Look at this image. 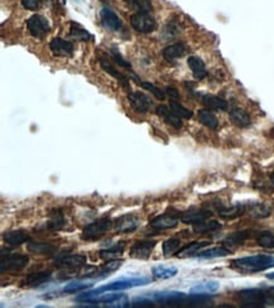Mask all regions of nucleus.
Listing matches in <instances>:
<instances>
[{
    "mask_svg": "<svg viewBox=\"0 0 274 308\" xmlns=\"http://www.w3.org/2000/svg\"><path fill=\"white\" fill-rule=\"evenodd\" d=\"M186 53V46L184 43H174L171 46H167L163 49V57L164 60L173 62L177 58H181Z\"/></svg>",
    "mask_w": 274,
    "mask_h": 308,
    "instance_id": "obj_23",
    "label": "nucleus"
},
{
    "mask_svg": "<svg viewBox=\"0 0 274 308\" xmlns=\"http://www.w3.org/2000/svg\"><path fill=\"white\" fill-rule=\"evenodd\" d=\"M246 206H244V204H236V206H233V208H229V209H225V208H221L219 209V214H220L221 218L224 219H235L238 218V216L243 215L244 213L246 211Z\"/></svg>",
    "mask_w": 274,
    "mask_h": 308,
    "instance_id": "obj_35",
    "label": "nucleus"
},
{
    "mask_svg": "<svg viewBox=\"0 0 274 308\" xmlns=\"http://www.w3.org/2000/svg\"><path fill=\"white\" fill-rule=\"evenodd\" d=\"M229 115H230L231 122L240 128L249 127L251 123L250 117H249L248 113H246L245 110L240 109V108H233V109L229 112Z\"/></svg>",
    "mask_w": 274,
    "mask_h": 308,
    "instance_id": "obj_25",
    "label": "nucleus"
},
{
    "mask_svg": "<svg viewBox=\"0 0 274 308\" xmlns=\"http://www.w3.org/2000/svg\"><path fill=\"white\" fill-rule=\"evenodd\" d=\"M128 8L135 13H150L153 11V4L150 0H124Z\"/></svg>",
    "mask_w": 274,
    "mask_h": 308,
    "instance_id": "obj_33",
    "label": "nucleus"
},
{
    "mask_svg": "<svg viewBox=\"0 0 274 308\" xmlns=\"http://www.w3.org/2000/svg\"><path fill=\"white\" fill-rule=\"evenodd\" d=\"M93 287V283H83V282H72L68 283L65 285V288L62 289L63 293H67V294H72V293H78L81 290L88 289V288Z\"/></svg>",
    "mask_w": 274,
    "mask_h": 308,
    "instance_id": "obj_42",
    "label": "nucleus"
},
{
    "mask_svg": "<svg viewBox=\"0 0 274 308\" xmlns=\"http://www.w3.org/2000/svg\"><path fill=\"white\" fill-rule=\"evenodd\" d=\"M179 219L172 214H163V215L157 216L150 221V226L154 228L155 230H168L173 229L178 225Z\"/></svg>",
    "mask_w": 274,
    "mask_h": 308,
    "instance_id": "obj_15",
    "label": "nucleus"
},
{
    "mask_svg": "<svg viewBox=\"0 0 274 308\" xmlns=\"http://www.w3.org/2000/svg\"><path fill=\"white\" fill-rule=\"evenodd\" d=\"M99 62H100L101 68H103V70L105 71L106 73H109V75L113 76L115 80L119 81V83L123 86V88H125V90H128V91L130 90L129 78H128L127 76L123 75V73H120L119 71H117V68H115L114 66L112 65V63L109 62V60H106V58H104V57H100ZM129 92H130V91H129Z\"/></svg>",
    "mask_w": 274,
    "mask_h": 308,
    "instance_id": "obj_16",
    "label": "nucleus"
},
{
    "mask_svg": "<svg viewBox=\"0 0 274 308\" xmlns=\"http://www.w3.org/2000/svg\"><path fill=\"white\" fill-rule=\"evenodd\" d=\"M3 239L7 245L12 246V248H17V246L29 241V235L23 230H13L4 234Z\"/></svg>",
    "mask_w": 274,
    "mask_h": 308,
    "instance_id": "obj_18",
    "label": "nucleus"
},
{
    "mask_svg": "<svg viewBox=\"0 0 274 308\" xmlns=\"http://www.w3.org/2000/svg\"><path fill=\"white\" fill-rule=\"evenodd\" d=\"M209 241H194V243H190L189 245H186L185 248L179 249L178 255L179 256H194L195 254L199 253L202 248L209 245Z\"/></svg>",
    "mask_w": 274,
    "mask_h": 308,
    "instance_id": "obj_36",
    "label": "nucleus"
},
{
    "mask_svg": "<svg viewBox=\"0 0 274 308\" xmlns=\"http://www.w3.org/2000/svg\"><path fill=\"white\" fill-rule=\"evenodd\" d=\"M181 249V241L176 238H171L162 244V250L164 256H169L174 253H178Z\"/></svg>",
    "mask_w": 274,
    "mask_h": 308,
    "instance_id": "obj_40",
    "label": "nucleus"
},
{
    "mask_svg": "<svg viewBox=\"0 0 274 308\" xmlns=\"http://www.w3.org/2000/svg\"><path fill=\"white\" fill-rule=\"evenodd\" d=\"M220 288V284L217 282H202L199 283V284L194 285V287L190 289V294H212V293L217 292Z\"/></svg>",
    "mask_w": 274,
    "mask_h": 308,
    "instance_id": "obj_27",
    "label": "nucleus"
},
{
    "mask_svg": "<svg viewBox=\"0 0 274 308\" xmlns=\"http://www.w3.org/2000/svg\"><path fill=\"white\" fill-rule=\"evenodd\" d=\"M256 243L259 246H263L266 249H274V235L268 233L260 234V235L256 238Z\"/></svg>",
    "mask_w": 274,
    "mask_h": 308,
    "instance_id": "obj_44",
    "label": "nucleus"
},
{
    "mask_svg": "<svg viewBox=\"0 0 274 308\" xmlns=\"http://www.w3.org/2000/svg\"><path fill=\"white\" fill-rule=\"evenodd\" d=\"M100 19L104 28H106L110 32L120 31L123 27L122 19L118 17V14L115 13V12H113L112 9L108 8V7H104L100 11Z\"/></svg>",
    "mask_w": 274,
    "mask_h": 308,
    "instance_id": "obj_10",
    "label": "nucleus"
},
{
    "mask_svg": "<svg viewBox=\"0 0 274 308\" xmlns=\"http://www.w3.org/2000/svg\"><path fill=\"white\" fill-rule=\"evenodd\" d=\"M179 33H181V26L176 21H171L169 23H167V26L163 29V36L166 38H172V37L178 36Z\"/></svg>",
    "mask_w": 274,
    "mask_h": 308,
    "instance_id": "obj_43",
    "label": "nucleus"
},
{
    "mask_svg": "<svg viewBox=\"0 0 274 308\" xmlns=\"http://www.w3.org/2000/svg\"><path fill=\"white\" fill-rule=\"evenodd\" d=\"M178 269L176 267H166V265H157L152 268V274L155 279H169L176 277Z\"/></svg>",
    "mask_w": 274,
    "mask_h": 308,
    "instance_id": "obj_32",
    "label": "nucleus"
},
{
    "mask_svg": "<svg viewBox=\"0 0 274 308\" xmlns=\"http://www.w3.org/2000/svg\"><path fill=\"white\" fill-rule=\"evenodd\" d=\"M236 297L244 307H261V305L268 304L270 302L269 297L263 290L255 289V288L240 290V292H238Z\"/></svg>",
    "mask_w": 274,
    "mask_h": 308,
    "instance_id": "obj_4",
    "label": "nucleus"
},
{
    "mask_svg": "<svg viewBox=\"0 0 274 308\" xmlns=\"http://www.w3.org/2000/svg\"><path fill=\"white\" fill-rule=\"evenodd\" d=\"M29 258L23 254H11L9 251L2 250V263L0 272L6 274L9 272H18L28 265Z\"/></svg>",
    "mask_w": 274,
    "mask_h": 308,
    "instance_id": "obj_2",
    "label": "nucleus"
},
{
    "mask_svg": "<svg viewBox=\"0 0 274 308\" xmlns=\"http://www.w3.org/2000/svg\"><path fill=\"white\" fill-rule=\"evenodd\" d=\"M140 85H142V87L144 88V90L152 92L153 95H154L157 98H159V100H164V98H166V91H162L159 87H157V86L153 85V83L140 82Z\"/></svg>",
    "mask_w": 274,
    "mask_h": 308,
    "instance_id": "obj_45",
    "label": "nucleus"
},
{
    "mask_svg": "<svg viewBox=\"0 0 274 308\" xmlns=\"http://www.w3.org/2000/svg\"><path fill=\"white\" fill-rule=\"evenodd\" d=\"M230 254V250L225 246H215V248L207 249V250L199 251L195 254V258L199 259H212V258H221V256H226Z\"/></svg>",
    "mask_w": 274,
    "mask_h": 308,
    "instance_id": "obj_26",
    "label": "nucleus"
},
{
    "mask_svg": "<svg viewBox=\"0 0 274 308\" xmlns=\"http://www.w3.org/2000/svg\"><path fill=\"white\" fill-rule=\"evenodd\" d=\"M132 305L133 307H153L154 303L148 299H137Z\"/></svg>",
    "mask_w": 274,
    "mask_h": 308,
    "instance_id": "obj_49",
    "label": "nucleus"
},
{
    "mask_svg": "<svg viewBox=\"0 0 274 308\" xmlns=\"http://www.w3.org/2000/svg\"><path fill=\"white\" fill-rule=\"evenodd\" d=\"M115 229L120 234L134 233L140 225V219L135 215H124L120 216L115 220Z\"/></svg>",
    "mask_w": 274,
    "mask_h": 308,
    "instance_id": "obj_13",
    "label": "nucleus"
},
{
    "mask_svg": "<svg viewBox=\"0 0 274 308\" xmlns=\"http://www.w3.org/2000/svg\"><path fill=\"white\" fill-rule=\"evenodd\" d=\"M155 246L154 240L135 241L129 250V255L134 259H148Z\"/></svg>",
    "mask_w": 274,
    "mask_h": 308,
    "instance_id": "obj_11",
    "label": "nucleus"
},
{
    "mask_svg": "<svg viewBox=\"0 0 274 308\" xmlns=\"http://www.w3.org/2000/svg\"><path fill=\"white\" fill-rule=\"evenodd\" d=\"M124 249H125V241H120V243L113 245L112 248L103 249V250L99 251V256H100V259H103L104 262L118 259L119 256L123 255Z\"/></svg>",
    "mask_w": 274,
    "mask_h": 308,
    "instance_id": "obj_21",
    "label": "nucleus"
},
{
    "mask_svg": "<svg viewBox=\"0 0 274 308\" xmlns=\"http://www.w3.org/2000/svg\"><path fill=\"white\" fill-rule=\"evenodd\" d=\"M169 108H171L172 112H173L177 117L181 118V119H191L192 115H194V113H192L191 110L179 104L177 100H171V102H169Z\"/></svg>",
    "mask_w": 274,
    "mask_h": 308,
    "instance_id": "obj_39",
    "label": "nucleus"
},
{
    "mask_svg": "<svg viewBox=\"0 0 274 308\" xmlns=\"http://www.w3.org/2000/svg\"><path fill=\"white\" fill-rule=\"evenodd\" d=\"M187 63H189L190 70L192 71V75H194V77L196 78V80H204V78L206 77V65H205V62L201 58L197 57V56H190L189 60H187Z\"/></svg>",
    "mask_w": 274,
    "mask_h": 308,
    "instance_id": "obj_19",
    "label": "nucleus"
},
{
    "mask_svg": "<svg viewBox=\"0 0 274 308\" xmlns=\"http://www.w3.org/2000/svg\"><path fill=\"white\" fill-rule=\"evenodd\" d=\"M211 218V213L206 210H191L182 214L181 221L185 224H199Z\"/></svg>",
    "mask_w": 274,
    "mask_h": 308,
    "instance_id": "obj_22",
    "label": "nucleus"
},
{
    "mask_svg": "<svg viewBox=\"0 0 274 308\" xmlns=\"http://www.w3.org/2000/svg\"><path fill=\"white\" fill-rule=\"evenodd\" d=\"M221 229V224L217 223V221L212 220V221H202V223L195 224L194 226V231L197 234H205V233H212V231L220 230Z\"/></svg>",
    "mask_w": 274,
    "mask_h": 308,
    "instance_id": "obj_37",
    "label": "nucleus"
},
{
    "mask_svg": "<svg viewBox=\"0 0 274 308\" xmlns=\"http://www.w3.org/2000/svg\"><path fill=\"white\" fill-rule=\"evenodd\" d=\"M158 303L163 304H181L186 299L187 295L184 292H177V290H166V292H158L153 295Z\"/></svg>",
    "mask_w": 274,
    "mask_h": 308,
    "instance_id": "obj_14",
    "label": "nucleus"
},
{
    "mask_svg": "<svg viewBox=\"0 0 274 308\" xmlns=\"http://www.w3.org/2000/svg\"><path fill=\"white\" fill-rule=\"evenodd\" d=\"M65 224H66L65 215H63L61 209H57V210H53L49 213L46 228L51 231H58L61 230V229H63Z\"/></svg>",
    "mask_w": 274,
    "mask_h": 308,
    "instance_id": "obj_20",
    "label": "nucleus"
},
{
    "mask_svg": "<svg viewBox=\"0 0 274 308\" xmlns=\"http://www.w3.org/2000/svg\"><path fill=\"white\" fill-rule=\"evenodd\" d=\"M123 265V260H109V262H106L105 264L103 265V267L100 268V269L98 270V272H95V274H90L87 275L88 278H105L108 277V275H110L112 273L117 272L118 269H119L120 267Z\"/></svg>",
    "mask_w": 274,
    "mask_h": 308,
    "instance_id": "obj_24",
    "label": "nucleus"
},
{
    "mask_svg": "<svg viewBox=\"0 0 274 308\" xmlns=\"http://www.w3.org/2000/svg\"><path fill=\"white\" fill-rule=\"evenodd\" d=\"M166 93L171 97V100H179V92L177 91V88L172 87V86L166 87Z\"/></svg>",
    "mask_w": 274,
    "mask_h": 308,
    "instance_id": "obj_48",
    "label": "nucleus"
},
{
    "mask_svg": "<svg viewBox=\"0 0 274 308\" xmlns=\"http://www.w3.org/2000/svg\"><path fill=\"white\" fill-rule=\"evenodd\" d=\"M27 28L34 38L39 39L44 38L51 31V26H49L47 18L39 16V14H33L31 18L27 19Z\"/></svg>",
    "mask_w": 274,
    "mask_h": 308,
    "instance_id": "obj_5",
    "label": "nucleus"
},
{
    "mask_svg": "<svg viewBox=\"0 0 274 308\" xmlns=\"http://www.w3.org/2000/svg\"><path fill=\"white\" fill-rule=\"evenodd\" d=\"M70 34L72 38L77 39V41L80 42H88L91 39V34L88 33L83 27H81L80 24L75 23V22H71Z\"/></svg>",
    "mask_w": 274,
    "mask_h": 308,
    "instance_id": "obj_34",
    "label": "nucleus"
},
{
    "mask_svg": "<svg viewBox=\"0 0 274 308\" xmlns=\"http://www.w3.org/2000/svg\"><path fill=\"white\" fill-rule=\"evenodd\" d=\"M150 279L147 277H139V278H129V279H120L117 282H113L108 285H104V287L99 288V292H104V290H124L129 289V288L134 287H140V285L149 284Z\"/></svg>",
    "mask_w": 274,
    "mask_h": 308,
    "instance_id": "obj_6",
    "label": "nucleus"
},
{
    "mask_svg": "<svg viewBox=\"0 0 274 308\" xmlns=\"http://www.w3.org/2000/svg\"><path fill=\"white\" fill-rule=\"evenodd\" d=\"M248 210L249 213H250V215L256 219L268 218V216L271 214V209L263 203H251L248 208Z\"/></svg>",
    "mask_w": 274,
    "mask_h": 308,
    "instance_id": "obj_38",
    "label": "nucleus"
},
{
    "mask_svg": "<svg viewBox=\"0 0 274 308\" xmlns=\"http://www.w3.org/2000/svg\"><path fill=\"white\" fill-rule=\"evenodd\" d=\"M49 48H51V52L56 57H72L73 52H75V47H73L72 42L66 41V39L60 38V37L52 39L51 43H49Z\"/></svg>",
    "mask_w": 274,
    "mask_h": 308,
    "instance_id": "obj_8",
    "label": "nucleus"
},
{
    "mask_svg": "<svg viewBox=\"0 0 274 308\" xmlns=\"http://www.w3.org/2000/svg\"><path fill=\"white\" fill-rule=\"evenodd\" d=\"M86 264V256L80 255V254H73V255H66L57 259L54 262V265L60 269H80L81 267Z\"/></svg>",
    "mask_w": 274,
    "mask_h": 308,
    "instance_id": "obj_12",
    "label": "nucleus"
},
{
    "mask_svg": "<svg viewBox=\"0 0 274 308\" xmlns=\"http://www.w3.org/2000/svg\"><path fill=\"white\" fill-rule=\"evenodd\" d=\"M130 24L139 33H150L155 28V19L149 13H134L130 17Z\"/></svg>",
    "mask_w": 274,
    "mask_h": 308,
    "instance_id": "obj_7",
    "label": "nucleus"
},
{
    "mask_svg": "<svg viewBox=\"0 0 274 308\" xmlns=\"http://www.w3.org/2000/svg\"><path fill=\"white\" fill-rule=\"evenodd\" d=\"M28 250L34 254H51L56 250V248L51 245V244L34 243V241H32V243L28 244Z\"/></svg>",
    "mask_w": 274,
    "mask_h": 308,
    "instance_id": "obj_41",
    "label": "nucleus"
},
{
    "mask_svg": "<svg viewBox=\"0 0 274 308\" xmlns=\"http://www.w3.org/2000/svg\"><path fill=\"white\" fill-rule=\"evenodd\" d=\"M42 0H22V6L27 9V11H36L39 6H41Z\"/></svg>",
    "mask_w": 274,
    "mask_h": 308,
    "instance_id": "obj_47",
    "label": "nucleus"
},
{
    "mask_svg": "<svg viewBox=\"0 0 274 308\" xmlns=\"http://www.w3.org/2000/svg\"><path fill=\"white\" fill-rule=\"evenodd\" d=\"M202 102L210 110H228V102L224 98L214 95L202 96Z\"/></svg>",
    "mask_w": 274,
    "mask_h": 308,
    "instance_id": "obj_29",
    "label": "nucleus"
},
{
    "mask_svg": "<svg viewBox=\"0 0 274 308\" xmlns=\"http://www.w3.org/2000/svg\"><path fill=\"white\" fill-rule=\"evenodd\" d=\"M270 179H271V183L274 184V172H273V173H271V178Z\"/></svg>",
    "mask_w": 274,
    "mask_h": 308,
    "instance_id": "obj_51",
    "label": "nucleus"
},
{
    "mask_svg": "<svg viewBox=\"0 0 274 308\" xmlns=\"http://www.w3.org/2000/svg\"><path fill=\"white\" fill-rule=\"evenodd\" d=\"M266 278H269V279H274V273H269V274H266Z\"/></svg>",
    "mask_w": 274,
    "mask_h": 308,
    "instance_id": "obj_50",
    "label": "nucleus"
},
{
    "mask_svg": "<svg viewBox=\"0 0 274 308\" xmlns=\"http://www.w3.org/2000/svg\"><path fill=\"white\" fill-rule=\"evenodd\" d=\"M155 112H157V114L159 115V117H162L163 119H164V122H166L167 124L172 125L174 129H181L182 128L181 118L177 117V115L172 112L171 108L168 109V107H166V105H158V107L155 108Z\"/></svg>",
    "mask_w": 274,
    "mask_h": 308,
    "instance_id": "obj_17",
    "label": "nucleus"
},
{
    "mask_svg": "<svg viewBox=\"0 0 274 308\" xmlns=\"http://www.w3.org/2000/svg\"><path fill=\"white\" fill-rule=\"evenodd\" d=\"M250 231H238V233H234L231 234V235H229L228 238L225 239V241H224V244H225V246H228V249L230 250V249H234L236 248V246L244 244V241L250 238Z\"/></svg>",
    "mask_w": 274,
    "mask_h": 308,
    "instance_id": "obj_31",
    "label": "nucleus"
},
{
    "mask_svg": "<svg viewBox=\"0 0 274 308\" xmlns=\"http://www.w3.org/2000/svg\"><path fill=\"white\" fill-rule=\"evenodd\" d=\"M128 100H129L133 109L138 113H142V114L149 112L150 107H152V100L149 96L145 95L144 92H140V91L128 92Z\"/></svg>",
    "mask_w": 274,
    "mask_h": 308,
    "instance_id": "obj_9",
    "label": "nucleus"
},
{
    "mask_svg": "<svg viewBox=\"0 0 274 308\" xmlns=\"http://www.w3.org/2000/svg\"><path fill=\"white\" fill-rule=\"evenodd\" d=\"M51 278V272H34L31 273L26 277V279L23 280V285L27 287H36V285H41L43 283H46L47 280Z\"/></svg>",
    "mask_w": 274,
    "mask_h": 308,
    "instance_id": "obj_28",
    "label": "nucleus"
},
{
    "mask_svg": "<svg viewBox=\"0 0 274 308\" xmlns=\"http://www.w3.org/2000/svg\"><path fill=\"white\" fill-rule=\"evenodd\" d=\"M110 52H112L113 58H114L115 62H117L118 65L122 66V67H124V68H132V65H130V63L128 62V61L125 60L122 55H120V52L117 48H112L110 49Z\"/></svg>",
    "mask_w": 274,
    "mask_h": 308,
    "instance_id": "obj_46",
    "label": "nucleus"
},
{
    "mask_svg": "<svg viewBox=\"0 0 274 308\" xmlns=\"http://www.w3.org/2000/svg\"><path fill=\"white\" fill-rule=\"evenodd\" d=\"M233 265L243 272L249 273H258L268 270L270 268H274V256L271 255H251L239 258L233 262Z\"/></svg>",
    "mask_w": 274,
    "mask_h": 308,
    "instance_id": "obj_1",
    "label": "nucleus"
},
{
    "mask_svg": "<svg viewBox=\"0 0 274 308\" xmlns=\"http://www.w3.org/2000/svg\"><path fill=\"white\" fill-rule=\"evenodd\" d=\"M113 225H114V223H113L112 219L109 218H103V219H99V220L94 221V223L88 224L87 226H85L82 230V239L83 240H98V239H100L101 236H104L105 234H108L109 231L112 230Z\"/></svg>",
    "mask_w": 274,
    "mask_h": 308,
    "instance_id": "obj_3",
    "label": "nucleus"
},
{
    "mask_svg": "<svg viewBox=\"0 0 274 308\" xmlns=\"http://www.w3.org/2000/svg\"><path fill=\"white\" fill-rule=\"evenodd\" d=\"M197 117L199 120L201 122V124H204L205 127H207L209 129H217L219 127V122H217V118L215 117L214 113H211L210 109H201L197 113Z\"/></svg>",
    "mask_w": 274,
    "mask_h": 308,
    "instance_id": "obj_30",
    "label": "nucleus"
}]
</instances>
